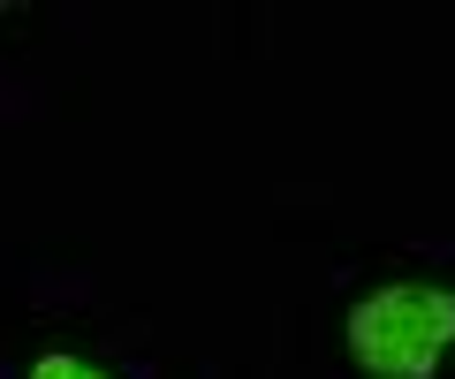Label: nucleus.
Segmentation results:
<instances>
[{
  "label": "nucleus",
  "mask_w": 455,
  "mask_h": 379,
  "mask_svg": "<svg viewBox=\"0 0 455 379\" xmlns=\"http://www.w3.org/2000/svg\"><path fill=\"white\" fill-rule=\"evenodd\" d=\"M455 349V288L440 280H395L349 312V357L372 379H433Z\"/></svg>",
  "instance_id": "obj_1"
},
{
  "label": "nucleus",
  "mask_w": 455,
  "mask_h": 379,
  "mask_svg": "<svg viewBox=\"0 0 455 379\" xmlns=\"http://www.w3.org/2000/svg\"><path fill=\"white\" fill-rule=\"evenodd\" d=\"M31 379H107V372H92V364H76V357H38Z\"/></svg>",
  "instance_id": "obj_2"
}]
</instances>
